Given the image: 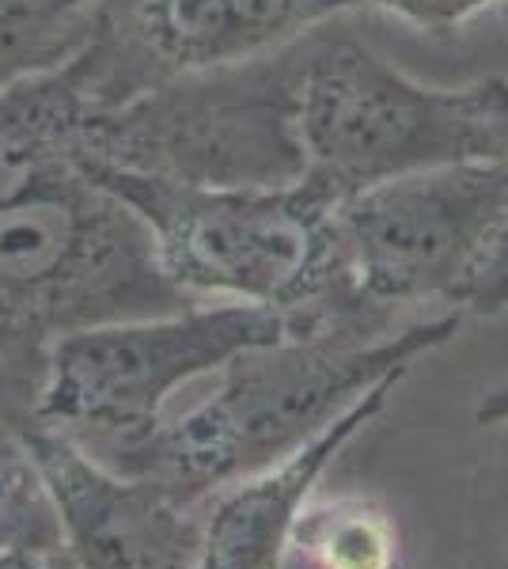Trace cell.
I'll return each mask as SVG.
<instances>
[{
    "label": "cell",
    "instance_id": "7c38bea8",
    "mask_svg": "<svg viewBox=\"0 0 508 569\" xmlns=\"http://www.w3.org/2000/svg\"><path fill=\"white\" fill-rule=\"evenodd\" d=\"M99 0H0V91L50 77L91 39Z\"/></svg>",
    "mask_w": 508,
    "mask_h": 569
},
{
    "label": "cell",
    "instance_id": "5b68a950",
    "mask_svg": "<svg viewBox=\"0 0 508 569\" xmlns=\"http://www.w3.org/2000/svg\"><path fill=\"white\" fill-rule=\"evenodd\" d=\"M311 34L225 69L171 80L122 107H88L77 163L187 187H292Z\"/></svg>",
    "mask_w": 508,
    "mask_h": 569
},
{
    "label": "cell",
    "instance_id": "8fae6325",
    "mask_svg": "<svg viewBox=\"0 0 508 569\" xmlns=\"http://www.w3.org/2000/svg\"><path fill=\"white\" fill-rule=\"evenodd\" d=\"M84 110L64 69L0 91V206L72 168Z\"/></svg>",
    "mask_w": 508,
    "mask_h": 569
},
{
    "label": "cell",
    "instance_id": "52a82bcc",
    "mask_svg": "<svg viewBox=\"0 0 508 569\" xmlns=\"http://www.w3.org/2000/svg\"><path fill=\"white\" fill-rule=\"evenodd\" d=\"M289 338L281 311L258 305L182 308L64 335L50 350L39 426L84 452L149 437L182 383L220 372L236 353Z\"/></svg>",
    "mask_w": 508,
    "mask_h": 569
},
{
    "label": "cell",
    "instance_id": "3957f363",
    "mask_svg": "<svg viewBox=\"0 0 508 569\" xmlns=\"http://www.w3.org/2000/svg\"><path fill=\"white\" fill-rule=\"evenodd\" d=\"M190 297L163 278L141 217L77 168L0 206V421L34 426L64 335L171 316Z\"/></svg>",
    "mask_w": 508,
    "mask_h": 569
},
{
    "label": "cell",
    "instance_id": "2e32d148",
    "mask_svg": "<svg viewBox=\"0 0 508 569\" xmlns=\"http://www.w3.org/2000/svg\"><path fill=\"white\" fill-rule=\"evenodd\" d=\"M475 421L478 426H508V383L482 395V402H478V410H475Z\"/></svg>",
    "mask_w": 508,
    "mask_h": 569
},
{
    "label": "cell",
    "instance_id": "ba28073f",
    "mask_svg": "<svg viewBox=\"0 0 508 569\" xmlns=\"http://www.w3.org/2000/svg\"><path fill=\"white\" fill-rule=\"evenodd\" d=\"M349 12V0H99L91 39L64 66L88 107L281 50Z\"/></svg>",
    "mask_w": 508,
    "mask_h": 569
},
{
    "label": "cell",
    "instance_id": "5bb4252c",
    "mask_svg": "<svg viewBox=\"0 0 508 569\" xmlns=\"http://www.w3.org/2000/svg\"><path fill=\"white\" fill-rule=\"evenodd\" d=\"M61 550V525L46 490L39 463L23 440V429L0 421V555H39Z\"/></svg>",
    "mask_w": 508,
    "mask_h": 569
},
{
    "label": "cell",
    "instance_id": "6da1fadb",
    "mask_svg": "<svg viewBox=\"0 0 508 569\" xmlns=\"http://www.w3.org/2000/svg\"><path fill=\"white\" fill-rule=\"evenodd\" d=\"M464 316L406 319L402 327L319 330L255 346L225 365V380L190 415L160 421L149 437L99 448V463L149 479L187 509L300 452L376 383L406 376L418 357L456 338Z\"/></svg>",
    "mask_w": 508,
    "mask_h": 569
},
{
    "label": "cell",
    "instance_id": "30bf717a",
    "mask_svg": "<svg viewBox=\"0 0 508 569\" xmlns=\"http://www.w3.org/2000/svg\"><path fill=\"white\" fill-rule=\"evenodd\" d=\"M399 380L402 376H391V380L376 383L372 391H365L346 415L330 421L289 460L228 486V490L212 493L206 505H198L201 550L193 569H281L303 501L311 498L322 471L341 456V448L384 415Z\"/></svg>",
    "mask_w": 508,
    "mask_h": 569
},
{
    "label": "cell",
    "instance_id": "ac0fdd59",
    "mask_svg": "<svg viewBox=\"0 0 508 569\" xmlns=\"http://www.w3.org/2000/svg\"><path fill=\"white\" fill-rule=\"evenodd\" d=\"M501 20H505V27H508V0H505V4H501Z\"/></svg>",
    "mask_w": 508,
    "mask_h": 569
},
{
    "label": "cell",
    "instance_id": "e0dca14e",
    "mask_svg": "<svg viewBox=\"0 0 508 569\" xmlns=\"http://www.w3.org/2000/svg\"><path fill=\"white\" fill-rule=\"evenodd\" d=\"M46 562H50V569H80L69 555H64V550H58V555H50Z\"/></svg>",
    "mask_w": 508,
    "mask_h": 569
},
{
    "label": "cell",
    "instance_id": "7a4b0ae2",
    "mask_svg": "<svg viewBox=\"0 0 508 569\" xmlns=\"http://www.w3.org/2000/svg\"><path fill=\"white\" fill-rule=\"evenodd\" d=\"M88 182L126 201L149 228L156 262L175 289L220 292L273 308L289 335L402 327L349 284L335 209L316 182L292 187H187L129 171L77 163Z\"/></svg>",
    "mask_w": 508,
    "mask_h": 569
},
{
    "label": "cell",
    "instance_id": "9c48e42d",
    "mask_svg": "<svg viewBox=\"0 0 508 569\" xmlns=\"http://www.w3.org/2000/svg\"><path fill=\"white\" fill-rule=\"evenodd\" d=\"M39 475L53 498L61 550L80 569H193L201 512L149 479H126L50 426H27Z\"/></svg>",
    "mask_w": 508,
    "mask_h": 569
},
{
    "label": "cell",
    "instance_id": "9a60e30c",
    "mask_svg": "<svg viewBox=\"0 0 508 569\" xmlns=\"http://www.w3.org/2000/svg\"><path fill=\"white\" fill-rule=\"evenodd\" d=\"M494 4H505V0H349V8H376V12H387L432 34L456 31V27H464Z\"/></svg>",
    "mask_w": 508,
    "mask_h": 569
},
{
    "label": "cell",
    "instance_id": "8992f818",
    "mask_svg": "<svg viewBox=\"0 0 508 569\" xmlns=\"http://www.w3.org/2000/svg\"><path fill=\"white\" fill-rule=\"evenodd\" d=\"M341 262L380 311H508V160L456 163L357 190L335 209Z\"/></svg>",
    "mask_w": 508,
    "mask_h": 569
},
{
    "label": "cell",
    "instance_id": "277c9868",
    "mask_svg": "<svg viewBox=\"0 0 508 569\" xmlns=\"http://www.w3.org/2000/svg\"><path fill=\"white\" fill-rule=\"evenodd\" d=\"M300 144L303 179L335 201L418 171L508 160V80L421 84L322 23L303 66Z\"/></svg>",
    "mask_w": 508,
    "mask_h": 569
},
{
    "label": "cell",
    "instance_id": "4fadbf2b",
    "mask_svg": "<svg viewBox=\"0 0 508 569\" xmlns=\"http://www.w3.org/2000/svg\"><path fill=\"white\" fill-rule=\"evenodd\" d=\"M292 547H300L319 569H395L399 562V536L387 512L360 498L300 512L292 525Z\"/></svg>",
    "mask_w": 508,
    "mask_h": 569
}]
</instances>
